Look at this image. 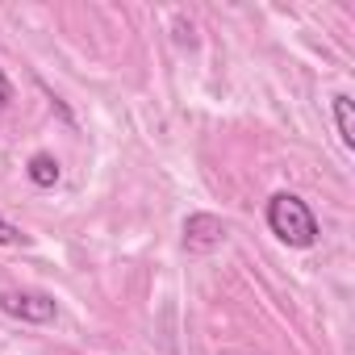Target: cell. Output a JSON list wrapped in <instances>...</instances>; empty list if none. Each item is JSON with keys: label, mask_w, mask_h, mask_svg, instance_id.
Returning <instances> with one entry per match:
<instances>
[{"label": "cell", "mask_w": 355, "mask_h": 355, "mask_svg": "<svg viewBox=\"0 0 355 355\" xmlns=\"http://www.w3.org/2000/svg\"><path fill=\"white\" fill-rule=\"evenodd\" d=\"M268 230H272L280 243H288V247H313L318 234H322L313 209H309L297 193H276V197L268 201Z\"/></svg>", "instance_id": "obj_1"}, {"label": "cell", "mask_w": 355, "mask_h": 355, "mask_svg": "<svg viewBox=\"0 0 355 355\" xmlns=\"http://www.w3.org/2000/svg\"><path fill=\"white\" fill-rule=\"evenodd\" d=\"M0 309H5L9 318H21V322H55V313H59V305H55V297H46V293H0Z\"/></svg>", "instance_id": "obj_2"}, {"label": "cell", "mask_w": 355, "mask_h": 355, "mask_svg": "<svg viewBox=\"0 0 355 355\" xmlns=\"http://www.w3.org/2000/svg\"><path fill=\"white\" fill-rule=\"evenodd\" d=\"M226 239V222L214 214H189L184 218V247L189 251H214Z\"/></svg>", "instance_id": "obj_3"}, {"label": "cell", "mask_w": 355, "mask_h": 355, "mask_svg": "<svg viewBox=\"0 0 355 355\" xmlns=\"http://www.w3.org/2000/svg\"><path fill=\"white\" fill-rule=\"evenodd\" d=\"M26 175L38 184V189H55L59 180H63V167H59V159L55 155H46V150H38V155H30V163H26Z\"/></svg>", "instance_id": "obj_4"}, {"label": "cell", "mask_w": 355, "mask_h": 355, "mask_svg": "<svg viewBox=\"0 0 355 355\" xmlns=\"http://www.w3.org/2000/svg\"><path fill=\"white\" fill-rule=\"evenodd\" d=\"M334 125H338L343 146H355V113H351V96L347 92L334 96Z\"/></svg>", "instance_id": "obj_5"}, {"label": "cell", "mask_w": 355, "mask_h": 355, "mask_svg": "<svg viewBox=\"0 0 355 355\" xmlns=\"http://www.w3.org/2000/svg\"><path fill=\"white\" fill-rule=\"evenodd\" d=\"M30 243V234H21V226H13L9 218H0V247H21Z\"/></svg>", "instance_id": "obj_6"}, {"label": "cell", "mask_w": 355, "mask_h": 355, "mask_svg": "<svg viewBox=\"0 0 355 355\" xmlns=\"http://www.w3.org/2000/svg\"><path fill=\"white\" fill-rule=\"evenodd\" d=\"M13 101V88H9V80H5V71H0V109H5Z\"/></svg>", "instance_id": "obj_7"}]
</instances>
